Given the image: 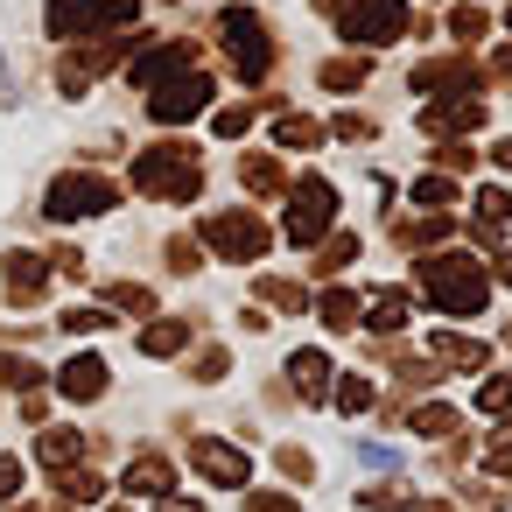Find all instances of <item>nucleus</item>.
<instances>
[]
</instances>
